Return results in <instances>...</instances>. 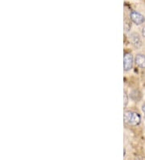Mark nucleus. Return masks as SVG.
I'll return each mask as SVG.
<instances>
[{"label":"nucleus","instance_id":"obj_5","mask_svg":"<svg viewBox=\"0 0 145 160\" xmlns=\"http://www.w3.org/2000/svg\"><path fill=\"white\" fill-rule=\"evenodd\" d=\"M135 63L139 68L145 69V55L139 53L135 56Z\"/></svg>","mask_w":145,"mask_h":160},{"label":"nucleus","instance_id":"obj_6","mask_svg":"<svg viewBox=\"0 0 145 160\" xmlns=\"http://www.w3.org/2000/svg\"><path fill=\"white\" fill-rule=\"evenodd\" d=\"M128 102V95L126 92H124V106H127Z\"/></svg>","mask_w":145,"mask_h":160},{"label":"nucleus","instance_id":"obj_7","mask_svg":"<svg viewBox=\"0 0 145 160\" xmlns=\"http://www.w3.org/2000/svg\"><path fill=\"white\" fill-rule=\"evenodd\" d=\"M142 111H143V114H144V117H145V103H143V104L142 105Z\"/></svg>","mask_w":145,"mask_h":160},{"label":"nucleus","instance_id":"obj_3","mask_svg":"<svg viewBox=\"0 0 145 160\" xmlns=\"http://www.w3.org/2000/svg\"><path fill=\"white\" fill-rule=\"evenodd\" d=\"M134 59L133 56L131 53H125L123 56V68L124 71L128 72L131 70L133 67Z\"/></svg>","mask_w":145,"mask_h":160},{"label":"nucleus","instance_id":"obj_1","mask_svg":"<svg viewBox=\"0 0 145 160\" xmlns=\"http://www.w3.org/2000/svg\"><path fill=\"white\" fill-rule=\"evenodd\" d=\"M141 121V117L134 111H126L124 112V122L130 126H136Z\"/></svg>","mask_w":145,"mask_h":160},{"label":"nucleus","instance_id":"obj_4","mask_svg":"<svg viewBox=\"0 0 145 160\" xmlns=\"http://www.w3.org/2000/svg\"><path fill=\"white\" fill-rule=\"evenodd\" d=\"M130 41H131L132 44L135 48H139L142 45V41L141 39H140V37L136 32H133V33L130 35Z\"/></svg>","mask_w":145,"mask_h":160},{"label":"nucleus","instance_id":"obj_8","mask_svg":"<svg viewBox=\"0 0 145 160\" xmlns=\"http://www.w3.org/2000/svg\"><path fill=\"white\" fill-rule=\"evenodd\" d=\"M142 35H143V37L145 38V27H143V28H142Z\"/></svg>","mask_w":145,"mask_h":160},{"label":"nucleus","instance_id":"obj_2","mask_svg":"<svg viewBox=\"0 0 145 160\" xmlns=\"http://www.w3.org/2000/svg\"><path fill=\"white\" fill-rule=\"evenodd\" d=\"M130 20L136 25H140L145 22V17L136 11H132L130 12Z\"/></svg>","mask_w":145,"mask_h":160}]
</instances>
